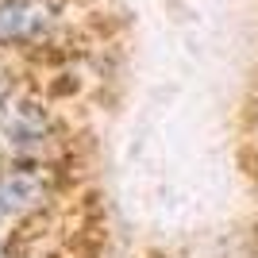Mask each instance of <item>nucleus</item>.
Wrapping results in <instances>:
<instances>
[{"label":"nucleus","instance_id":"nucleus-1","mask_svg":"<svg viewBox=\"0 0 258 258\" xmlns=\"http://www.w3.org/2000/svg\"><path fill=\"white\" fill-rule=\"evenodd\" d=\"M50 189V173L43 166H4L0 170V224L31 212Z\"/></svg>","mask_w":258,"mask_h":258},{"label":"nucleus","instance_id":"nucleus-2","mask_svg":"<svg viewBox=\"0 0 258 258\" xmlns=\"http://www.w3.org/2000/svg\"><path fill=\"white\" fill-rule=\"evenodd\" d=\"M54 23L46 0H0V43H31Z\"/></svg>","mask_w":258,"mask_h":258}]
</instances>
